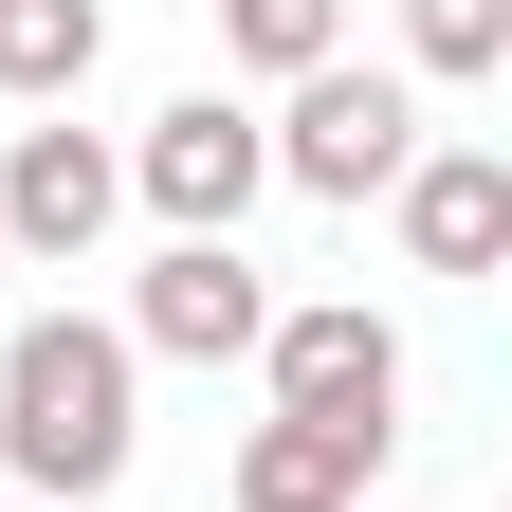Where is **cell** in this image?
I'll list each match as a JSON object with an SVG mask.
<instances>
[{"instance_id":"4","label":"cell","mask_w":512,"mask_h":512,"mask_svg":"<svg viewBox=\"0 0 512 512\" xmlns=\"http://www.w3.org/2000/svg\"><path fill=\"white\" fill-rule=\"evenodd\" d=\"M128 183L165 202V238H238V202L275 183V147H256V110H238V92H183L147 147H128Z\"/></svg>"},{"instance_id":"5","label":"cell","mask_w":512,"mask_h":512,"mask_svg":"<svg viewBox=\"0 0 512 512\" xmlns=\"http://www.w3.org/2000/svg\"><path fill=\"white\" fill-rule=\"evenodd\" d=\"M256 330H275V293H256L238 238H165L147 293H128V348H165V366H238Z\"/></svg>"},{"instance_id":"6","label":"cell","mask_w":512,"mask_h":512,"mask_svg":"<svg viewBox=\"0 0 512 512\" xmlns=\"http://www.w3.org/2000/svg\"><path fill=\"white\" fill-rule=\"evenodd\" d=\"M110 202H128V165L92 128H19V165H0V256H92Z\"/></svg>"},{"instance_id":"7","label":"cell","mask_w":512,"mask_h":512,"mask_svg":"<svg viewBox=\"0 0 512 512\" xmlns=\"http://www.w3.org/2000/svg\"><path fill=\"white\" fill-rule=\"evenodd\" d=\"M384 202H403V256H421V275H494V256H512V165L494 147H421Z\"/></svg>"},{"instance_id":"11","label":"cell","mask_w":512,"mask_h":512,"mask_svg":"<svg viewBox=\"0 0 512 512\" xmlns=\"http://www.w3.org/2000/svg\"><path fill=\"white\" fill-rule=\"evenodd\" d=\"M403 55L421 74H512V0H403Z\"/></svg>"},{"instance_id":"10","label":"cell","mask_w":512,"mask_h":512,"mask_svg":"<svg viewBox=\"0 0 512 512\" xmlns=\"http://www.w3.org/2000/svg\"><path fill=\"white\" fill-rule=\"evenodd\" d=\"M220 55H238V74H330L348 0H220Z\"/></svg>"},{"instance_id":"1","label":"cell","mask_w":512,"mask_h":512,"mask_svg":"<svg viewBox=\"0 0 512 512\" xmlns=\"http://www.w3.org/2000/svg\"><path fill=\"white\" fill-rule=\"evenodd\" d=\"M128 330H92V311H37L19 348H0V476L37 494H110L128 476Z\"/></svg>"},{"instance_id":"3","label":"cell","mask_w":512,"mask_h":512,"mask_svg":"<svg viewBox=\"0 0 512 512\" xmlns=\"http://www.w3.org/2000/svg\"><path fill=\"white\" fill-rule=\"evenodd\" d=\"M275 421H330V439H384L403 421V330H384L366 293H330V311H275Z\"/></svg>"},{"instance_id":"12","label":"cell","mask_w":512,"mask_h":512,"mask_svg":"<svg viewBox=\"0 0 512 512\" xmlns=\"http://www.w3.org/2000/svg\"><path fill=\"white\" fill-rule=\"evenodd\" d=\"M0 275H19V256H0Z\"/></svg>"},{"instance_id":"8","label":"cell","mask_w":512,"mask_h":512,"mask_svg":"<svg viewBox=\"0 0 512 512\" xmlns=\"http://www.w3.org/2000/svg\"><path fill=\"white\" fill-rule=\"evenodd\" d=\"M366 458H384V439H330V421H256V439H238V512H366Z\"/></svg>"},{"instance_id":"9","label":"cell","mask_w":512,"mask_h":512,"mask_svg":"<svg viewBox=\"0 0 512 512\" xmlns=\"http://www.w3.org/2000/svg\"><path fill=\"white\" fill-rule=\"evenodd\" d=\"M92 55H110V0H0V92H37V110H55Z\"/></svg>"},{"instance_id":"2","label":"cell","mask_w":512,"mask_h":512,"mask_svg":"<svg viewBox=\"0 0 512 512\" xmlns=\"http://www.w3.org/2000/svg\"><path fill=\"white\" fill-rule=\"evenodd\" d=\"M256 147H275V183H311V202H384V183L421 165V92L403 74H293V128H256Z\"/></svg>"}]
</instances>
